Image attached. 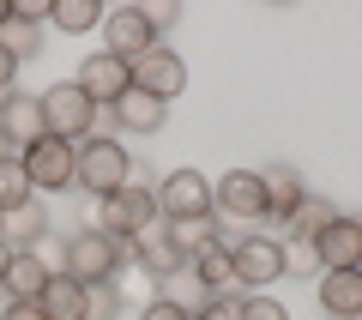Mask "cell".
Instances as JSON below:
<instances>
[{"instance_id":"cell-37","label":"cell","mask_w":362,"mask_h":320,"mask_svg":"<svg viewBox=\"0 0 362 320\" xmlns=\"http://www.w3.org/2000/svg\"><path fill=\"white\" fill-rule=\"evenodd\" d=\"M6 18H13V0H0V25H6Z\"/></svg>"},{"instance_id":"cell-38","label":"cell","mask_w":362,"mask_h":320,"mask_svg":"<svg viewBox=\"0 0 362 320\" xmlns=\"http://www.w3.org/2000/svg\"><path fill=\"white\" fill-rule=\"evenodd\" d=\"M0 224H6V212H0ZM0 242H6V236H0Z\"/></svg>"},{"instance_id":"cell-35","label":"cell","mask_w":362,"mask_h":320,"mask_svg":"<svg viewBox=\"0 0 362 320\" xmlns=\"http://www.w3.org/2000/svg\"><path fill=\"white\" fill-rule=\"evenodd\" d=\"M13 157H18V145L6 139V133H0V164H13Z\"/></svg>"},{"instance_id":"cell-29","label":"cell","mask_w":362,"mask_h":320,"mask_svg":"<svg viewBox=\"0 0 362 320\" xmlns=\"http://www.w3.org/2000/svg\"><path fill=\"white\" fill-rule=\"evenodd\" d=\"M242 320H290V308L278 302V296L254 290V296H242Z\"/></svg>"},{"instance_id":"cell-32","label":"cell","mask_w":362,"mask_h":320,"mask_svg":"<svg viewBox=\"0 0 362 320\" xmlns=\"http://www.w3.org/2000/svg\"><path fill=\"white\" fill-rule=\"evenodd\" d=\"M139 13H145V25H151V30H157V37H163V30H169V25H175V18H181V6H175V0H145Z\"/></svg>"},{"instance_id":"cell-3","label":"cell","mask_w":362,"mask_h":320,"mask_svg":"<svg viewBox=\"0 0 362 320\" xmlns=\"http://www.w3.org/2000/svg\"><path fill=\"white\" fill-rule=\"evenodd\" d=\"M133 181V152L121 139H103V133H90V139H78V193H90V200H109V193H121Z\"/></svg>"},{"instance_id":"cell-11","label":"cell","mask_w":362,"mask_h":320,"mask_svg":"<svg viewBox=\"0 0 362 320\" xmlns=\"http://www.w3.org/2000/svg\"><path fill=\"white\" fill-rule=\"evenodd\" d=\"M157 30L145 25V13L139 6H115V13H103V49L109 55H121V61H139L145 49H157Z\"/></svg>"},{"instance_id":"cell-14","label":"cell","mask_w":362,"mask_h":320,"mask_svg":"<svg viewBox=\"0 0 362 320\" xmlns=\"http://www.w3.org/2000/svg\"><path fill=\"white\" fill-rule=\"evenodd\" d=\"M49 260L37 254V248H13V266H6V278H0V290H6V302H37L42 290H49Z\"/></svg>"},{"instance_id":"cell-24","label":"cell","mask_w":362,"mask_h":320,"mask_svg":"<svg viewBox=\"0 0 362 320\" xmlns=\"http://www.w3.org/2000/svg\"><path fill=\"white\" fill-rule=\"evenodd\" d=\"M0 49H6L18 67H25L30 55H42V25H30V18H18V13H13L6 25H0Z\"/></svg>"},{"instance_id":"cell-17","label":"cell","mask_w":362,"mask_h":320,"mask_svg":"<svg viewBox=\"0 0 362 320\" xmlns=\"http://www.w3.org/2000/svg\"><path fill=\"white\" fill-rule=\"evenodd\" d=\"M133 266H139L145 278H157V284H169V278H175V272H187V266H194V260L181 254V248L169 242L163 230H151V236H139V260H133Z\"/></svg>"},{"instance_id":"cell-10","label":"cell","mask_w":362,"mask_h":320,"mask_svg":"<svg viewBox=\"0 0 362 320\" xmlns=\"http://www.w3.org/2000/svg\"><path fill=\"white\" fill-rule=\"evenodd\" d=\"M133 91H145V97L169 103L187 91V61H181L169 42H157V49H145L139 61H133Z\"/></svg>"},{"instance_id":"cell-36","label":"cell","mask_w":362,"mask_h":320,"mask_svg":"<svg viewBox=\"0 0 362 320\" xmlns=\"http://www.w3.org/2000/svg\"><path fill=\"white\" fill-rule=\"evenodd\" d=\"M6 266H13V242H0V278H6Z\"/></svg>"},{"instance_id":"cell-12","label":"cell","mask_w":362,"mask_h":320,"mask_svg":"<svg viewBox=\"0 0 362 320\" xmlns=\"http://www.w3.org/2000/svg\"><path fill=\"white\" fill-rule=\"evenodd\" d=\"M314 248H320L326 272H362V218H344V212H338V218L314 236Z\"/></svg>"},{"instance_id":"cell-1","label":"cell","mask_w":362,"mask_h":320,"mask_svg":"<svg viewBox=\"0 0 362 320\" xmlns=\"http://www.w3.org/2000/svg\"><path fill=\"white\" fill-rule=\"evenodd\" d=\"M133 260H139V242L109 236V230H78V236H66V248H61V272H73L78 284H109L121 266H133Z\"/></svg>"},{"instance_id":"cell-34","label":"cell","mask_w":362,"mask_h":320,"mask_svg":"<svg viewBox=\"0 0 362 320\" xmlns=\"http://www.w3.org/2000/svg\"><path fill=\"white\" fill-rule=\"evenodd\" d=\"M6 91H18V61L0 49V97H6Z\"/></svg>"},{"instance_id":"cell-31","label":"cell","mask_w":362,"mask_h":320,"mask_svg":"<svg viewBox=\"0 0 362 320\" xmlns=\"http://www.w3.org/2000/svg\"><path fill=\"white\" fill-rule=\"evenodd\" d=\"M139 320H194V308L175 302V296H151V302L139 308Z\"/></svg>"},{"instance_id":"cell-4","label":"cell","mask_w":362,"mask_h":320,"mask_svg":"<svg viewBox=\"0 0 362 320\" xmlns=\"http://www.w3.org/2000/svg\"><path fill=\"white\" fill-rule=\"evenodd\" d=\"M157 224H163V212H157V188L151 181H127L121 193L97 200V230H109V236L139 242V236H151Z\"/></svg>"},{"instance_id":"cell-8","label":"cell","mask_w":362,"mask_h":320,"mask_svg":"<svg viewBox=\"0 0 362 320\" xmlns=\"http://www.w3.org/2000/svg\"><path fill=\"white\" fill-rule=\"evenodd\" d=\"M157 212H163V224L218 218V212H211V176H199V169H169V176L157 181Z\"/></svg>"},{"instance_id":"cell-5","label":"cell","mask_w":362,"mask_h":320,"mask_svg":"<svg viewBox=\"0 0 362 320\" xmlns=\"http://www.w3.org/2000/svg\"><path fill=\"white\" fill-rule=\"evenodd\" d=\"M230 242V266H235V290H266V284H278L284 278V236H259V230H247V236H223Z\"/></svg>"},{"instance_id":"cell-26","label":"cell","mask_w":362,"mask_h":320,"mask_svg":"<svg viewBox=\"0 0 362 320\" xmlns=\"http://www.w3.org/2000/svg\"><path fill=\"white\" fill-rule=\"evenodd\" d=\"M284 272L290 278H320V248L308 242V236H284Z\"/></svg>"},{"instance_id":"cell-25","label":"cell","mask_w":362,"mask_h":320,"mask_svg":"<svg viewBox=\"0 0 362 320\" xmlns=\"http://www.w3.org/2000/svg\"><path fill=\"white\" fill-rule=\"evenodd\" d=\"M332 218H338V205L320 200V193H308V200L296 205V218H290V236H308V242H314V236H320Z\"/></svg>"},{"instance_id":"cell-2","label":"cell","mask_w":362,"mask_h":320,"mask_svg":"<svg viewBox=\"0 0 362 320\" xmlns=\"http://www.w3.org/2000/svg\"><path fill=\"white\" fill-rule=\"evenodd\" d=\"M211 212H218V224H235V236L254 230V224H266L272 218L266 176H259V169H223V176L211 181Z\"/></svg>"},{"instance_id":"cell-13","label":"cell","mask_w":362,"mask_h":320,"mask_svg":"<svg viewBox=\"0 0 362 320\" xmlns=\"http://www.w3.org/2000/svg\"><path fill=\"white\" fill-rule=\"evenodd\" d=\"M0 133H6L18 152L49 133V127H42V97H37V91H6V97H0Z\"/></svg>"},{"instance_id":"cell-22","label":"cell","mask_w":362,"mask_h":320,"mask_svg":"<svg viewBox=\"0 0 362 320\" xmlns=\"http://www.w3.org/2000/svg\"><path fill=\"white\" fill-rule=\"evenodd\" d=\"M163 236H169L187 260H199L206 248L223 242V224H218V218H181V224H163Z\"/></svg>"},{"instance_id":"cell-27","label":"cell","mask_w":362,"mask_h":320,"mask_svg":"<svg viewBox=\"0 0 362 320\" xmlns=\"http://www.w3.org/2000/svg\"><path fill=\"white\" fill-rule=\"evenodd\" d=\"M25 200H37V193H30V176H25V164H0V212H18V205Z\"/></svg>"},{"instance_id":"cell-18","label":"cell","mask_w":362,"mask_h":320,"mask_svg":"<svg viewBox=\"0 0 362 320\" xmlns=\"http://www.w3.org/2000/svg\"><path fill=\"white\" fill-rule=\"evenodd\" d=\"M266 176V205H272V218H296V205L308 200V181H302V169H290V164H272V169H259Z\"/></svg>"},{"instance_id":"cell-19","label":"cell","mask_w":362,"mask_h":320,"mask_svg":"<svg viewBox=\"0 0 362 320\" xmlns=\"http://www.w3.org/2000/svg\"><path fill=\"white\" fill-rule=\"evenodd\" d=\"M163 121H169V103L145 97V91H127V97L115 103V127L121 133H157Z\"/></svg>"},{"instance_id":"cell-23","label":"cell","mask_w":362,"mask_h":320,"mask_svg":"<svg viewBox=\"0 0 362 320\" xmlns=\"http://www.w3.org/2000/svg\"><path fill=\"white\" fill-rule=\"evenodd\" d=\"M49 25L61 30V37H85V30L103 25V6H97V0H54Z\"/></svg>"},{"instance_id":"cell-28","label":"cell","mask_w":362,"mask_h":320,"mask_svg":"<svg viewBox=\"0 0 362 320\" xmlns=\"http://www.w3.org/2000/svg\"><path fill=\"white\" fill-rule=\"evenodd\" d=\"M85 296H90V320H121V284L109 278V284H85Z\"/></svg>"},{"instance_id":"cell-16","label":"cell","mask_w":362,"mask_h":320,"mask_svg":"<svg viewBox=\"0 0 362 320\" xmlns=\"http://www.w3.org/2000/svg\"><path fill=\"white\" fill-rule=\"evenodd\" d=\"M320 308L326 320H362V272H320Z\"/></svg>"},{"instance_id":"cell-6","label":"cell","mask_w":362,"mask_h":320,"mask_svg":"<svg viewBox=\"0 0 362 320\" xmlns=\"http://www.w3.org/2000/svg\"><path fill=\"white\" fill-rule=\"evenodd\" d=\"M18 164H25V176H30V193H66L78 181V145H66V139H54V133H42L37 145H25L18 152Z\"/></svg>"},{"instance_id":"cell-9","label":"cell","mask_w":362,"mask_h":320,"mask_svg":"<svg viewBox=\"0 0 362 320\" xmlns=\"http://www.w3.org/2000/svg\"><path fill=\"white\" fill-rule=\"evenodd\" d=\"M73 85L85 91L90 103H103V109H115V103H121V97L133 91V61H121V55H109V49H90L85 61H78Z\"/></svg>"},{"instance_id":"cell-7","label":"cell","mask_w":362,"mask_h":320,"mask_svg":"<svg viewBox=\"0 0 362 320\" xmlns=\"http://www.w3.org/2000/svg\"><path fill=\"white\" fill-rule=\"evenodd\" d=\"M37 97H42V127H49L54 139H66V145L90 139V115H97V103H90L73 79H61V85L37 91Z\"/></svg>"},{"instance_id":"cell-20","label":"cell","mask_w":362,"mask_h":320,"mask_svg":"<svg viewBox=\"0 0 362 320\" xmlns=\"http://www.w3.org/2000/svg\"><path fill=\"white\" fill-rule=\"evenodd\" d=\"M0 236H6L13 248H37V242H49V205H42V200H25L18 212H6Z\"/></svg>"},{"instance_id":"cell-33","label":"cell","mask_w":362,"mask_h":320,"mask_svg":"<svg viewBox=\"0 0 362 320\" xmlns=\"http://www.w3.org/2000/svg\"><path fill=\"white\" fill-rule=\"evenodd\" d=\"M0 320H49V314H42L37 302H6V308H0Z\"/></svg>"},{"instance_id":"cell-30","label":"cell","mask_w":362,"mask_h":320,"mask_svg":"<svg viewBox=\"0 0 362 320\" xmlns=\"http://www.w3.org/2000/svg\"><path fill=\"white\" fill-rule=\"evenodd\" d=\"M194 320H242V296H206L194 308Z\"/></svg>"},{"instance_id":"cell-15","label":"cell","mask_w":362,"mask_h":320,"mask_svg":"<svg viewBox=\"0 0 362 320\" xmlns=\"http://www.w3.org/2000/svg\"><path fill=\"white\" fill-rule=\"evenodd\" d=\"M37 308L49 320H90V296H85V284L73 272H49V290L37 296Z\"/></svg>"},{"instance_id":"cell-21","label":"cell","mask_w":362,"mask_h":320,"mask_svg":"<svg viewBox=\"0 0 362 320\" xmlns=\"http://www.w3.org/2000/svg\"><path fill=\"white\" fill-rule=\"evenodd\" d=\"M223 236H230V230H223ZM194 278H199V290H206V296H235V266H230V242L206 248V254L194 260Z\"/></svg>"}]
</instances>
